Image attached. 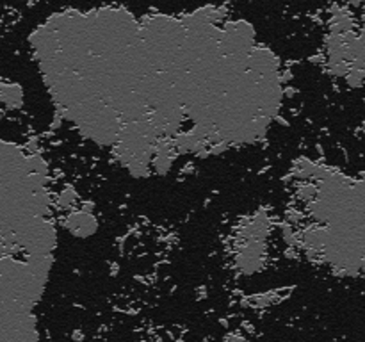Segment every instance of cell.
I'll return each mask as SVG.
<instances>
[{
  "label": "cell",
  "instance_id": "1",
  "mask_svg": "<svg viewBox=\"0 0 365 342\" xmlns=\"http://www.w3.org/2000/svg\"><path fill=\"white\" fill-rule=\"evenodd\" d=\"M255 46V27L248 20L239 18L223 25V39L220 43L221 56L252 53Z\"/></svg>",
  "mask_w": 365,
  "mask_h": 342
},
{
  "label": "cell",
  "instance_id": "2",
  "mask_svg": "<svg viewBox=\"0 0 365 342\" xmlns=\"http://www.w3.org/2000/svg\"><path fill=\"white\" fill-rule=\"evenodd\" d=\"M29 45H31L32 56L38 63L53 57L61 48L59 36L46 21L29 34Z\"/></svg>",
  "mask_w": 365,
  "mask_h": 342
},
{
  "label": "cell",
  "instance_id": "3",
  "mask_svg": "<svg viewBox=\"0 0 365 342\" xmlns=\"http://www.w3.org/2000/svg\"><path fill=\"white\" fill-rule=\"evenodd\" d=\"M264 255H266V242L260 239H250L235 256L237 269L245 274L259 273L264 267Z\"/></svg>",
  "mask_w": 365,
  "mask_h": 342
},
{
  "label": "cell",
  "instance_id": "4",
  "mask_svg": "<svg viewBox=\"0 0 365 342\" xmlns=\"http://www.w3.org/2000/svg\"><path fill=\"white\" fill-rule=\"evenodd\" d=\"M63 224L71 235L81 239L91 237L96 232V228H98V221H96L95 214L88 212V210L84 209L73 210V212L66 214L63 219Z\"/></svg>",
  "mask_w": 365,
  "mask_h": 342
},
{
  "label": "cell",
  "instance_id": "5",
  "mask_svg": "<svg viewBox=\"0 0 365 342\" xmlns=\"http://www.w3.org/2000/svg\"><path fill=\"white\" fill-rule=\"evenodd\" d=\"M248 70L255 71H278L280 70V59L277 53L267 46H255L250 53Z\"/></svg>",
  "mask_w": 365,
  "mask_h": 342
},
{
  "label": "cell",
  "instance_id": "6",
  "mask_svg": "<svg viewBox=\"0 0 365 342\" xmlns=\"http://www.w3.org/2000/svg\"><path fill=\"white\" fill-rule=\"evenodd\" d=\"M0 96H2V103L6 109H20L21 103H24V89L20 84H14V82H4L0 86Z\"/></svg>",
  "mask_w": 365,
  "mask_h": 342
},
{
  "label": "cell",
  "instance_id": "7",
  "mask_svg": "<svg viewBox=\"0 0 365 342\" xmlns=\"http://www.w3.org/2000/svg\"><path fill=\"white\" fill-rule=\"evenodd\" d=\"M316 162H312V160L309 159H298L294 162V166H292V175H294L296 178H299V180H314V171H316Z\"/></svg>",
  "mask_w": 365,
  "mask_h": 342
},
{
  "label": "cell",
  "instance_id": "8",
  "mask_svg": "<svg viewBox=\"0 0 365 342\" xmlns=\"http://www.w3.org/2000/svg\"><path fill=\"white\" fill-rule=\"evenodd\" d=\"M177 157L173 155H153L152 159V170L159 175H166L168 171H171L173 162Z\"/></svg>",
  "mask_w": 365,
  "mask_h": 342
},
{
  "label": "cell",
  "instance_id": "9",
  "mask_svg": "<svg viewBox=\"0 0 365 342\" xmlns=\"http://www.w3.org/2000/svg\"><path fill=\"white\" fill-rule=\"evenodd\" d=\"M125 167H127L128 173H130L132 177H135V178H145V177H148V175H150V170H152V164L141 162V160L132 159L130 162H128Z\"/></svg>",
  "mask_w": 365,
  "mask_h": 342
},
{
  "label": "cell",
  "instance_id": "10",
  "mask_svg": "<svg viewBox=\"0 0 365 342\" xmlns=\"http://www.w3.org/2000/svg\"><path fill=\"white\" fill-rule=\"evenodd\" d=\"M78 196H77V191L71 187H64L63 191L59 192V196H57V205L61 207V209H71V207L77 203Z\"/></svg>",
  "mask_w": 365,
  "mask_h": 342
},
{
  "label": "cell",
  "instance_id": "11",
  "mask_svg": "<svg viewBox=\"0 0 365 342\" xmlns=\"http://www.w3.org/2000/svg\"><path fill=\"white\" fill-rule=\"evenodd\" d=\"M317 192H319V185L310 184V180H309V182H307V184L299 185L298 195H299V198L303 200V202L310 203V202H314V200L317 198Z\"/></svg>",
  "mask_w": 365,
  "mask_h": 342
},
{
  "label": "cell",
  "instance_id": "12",
  "mask_svg": "<svg viewBox=\"0 0 365 342\" xmlns=\"http://www.w3.org/2000/svg\"><path fill=\"white\" fill-rule=\"evenodd\" d=\"M346 82H348L351 88H360L365 81V70H356V68H351L348 75H346Z\"/></svg>",
  "mask_w": 365,
  "mask_h": 342
},
{
  "label": "cell",
  "instance_id": "13",
  "mask_svg": "<svg viewBox=\"0 0 365 342\" xmlns=\"http://www.w3.org/2000/svg\"><path fill=\"white\" fill-rule=\"evenodd\" d=\"M225 342H250V341H246V338L241 337V335H228V337L225 338Z\"/></svg>",
  "mask_w": 365,
  "mask_h": 342
},
{
  "label": "cell",
  "instance_id": "14",
  "mask_svg": "<svg viewBox=\"0 0 365 342\" xmlns=\"http://www.w3.org/2000/svg\"><path fill=\"white\" fill-rule=\"evenodd\" d=\"M287 217H289V221H291V223H296V221H298L302 216H299L298 212H294V210H291V212L287 214Z\"/></svg>",
  "mask_w": 365,
  "mask_h": 342
},
{
  "label": "cell",
  "instance_id": "15",
  "mask_svg": "<svg viewBox=\"0 0 365 342\" xmlns=\"http://www.w3.org/2000/svg\"><path fill=\"white\" fill-rule=\"evenodd\" d=\"M344 2H346V0H344Z\"/></svg>",
  "mask_w": 365,
  "mask_h": 342
}]
</instances>
